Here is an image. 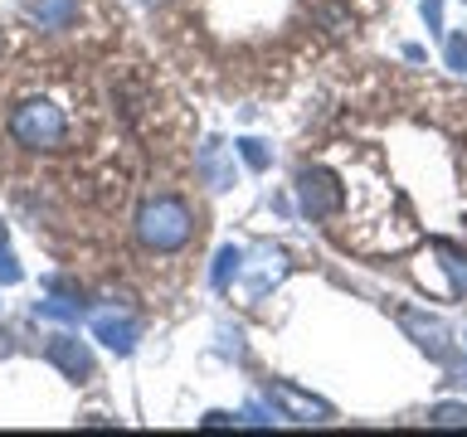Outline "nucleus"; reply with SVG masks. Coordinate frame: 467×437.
I'll list each match as a JSON object with an SVG mask.
<instances>
[{"instance_id":"obj_4","label":"nucleus","mask_w":467,"mask_h":437,"mask_svg":"<svg viewBox=\"0 0 467 437\" xmlns=\"http://www.w3.org/2000/svg\"><path fill=\"white\" fill-rule=\"evenodd\" d=\"M49 360H54L68 379H88V374H93V355H88L78 340H64V335H58V340H49Z\"/></svg>"},{"instance_id":"obj_11","label":"nucleus","mask_w":467,"mask_h":437,"mask_svg":"<svg viewBox=\"0 0 467 437\" xmlns=\"http://www.w3.org/2000/svg\"><path fill=\"white\" fill-rule=\"evenodd\" d=\"M0 350H5V335H0Z\"/></svg>"},{"instance_id":"obj_10","label":"nucleus","mask_w":467,"mask_h":437,"mask_svg":"<svg viewBox=\"0 0 467 437\" xmlns=\"http://www.w3.org/2000/svg\"><path fill=\"white\" fill-rule=\"evenodd\" d=\"M433 422H443V428H452V422H467V408L448 403V408H438V413H433Z\"/></svg>"},{"instance_id":"obj_8","label":"nucleus","mask_w":467,"mask_h":437,"mask_svg":"<svg viewBox=\"0 0 467 437\" xmlns=\"http://www.w3.org/2000/svg\"><path fill=\"white\" fill-rule=\"evenodd\" d=\"M0 282H20V268H15V258H10V248L5 243H0Z\"/></svg>"},{"instance_id":"obj_5","label":"nucleus","mask_w":467,"mask_h":437,"mask_svg":"<svg viewBox=\"0 0 467 437\" xmlns=\"http://www.w3.org/2000/svg\"><path fill=\"white\" fill-rule=\"evenodd\" d=\"M29 15L39 20V29H68L73 15H78V5H73V0H35Z\"/></svg>"},{"instance_id":"obj_2","label":"nucleus","mask_w":467,"mask_h":437,"mask_svg":"<svg viewBox=\"0 0 467 437\" xmlns=\"http://www.w3.org/2000/svg\"><path fill=\"white\" fill-rule=\"evenodd\" d=\"M10 131H15V141L29 146V151H58V146L68 141V122H64V112L54 107V102H25V107H15L10 117Z\"/></svg>"},{"instance_id":"obj_6","label":"nucleus","mask_w":467,"mask_h":437,"mask_svg":"<svg viewBox=\"0 0 467 437\" xmlns=\"http://www.w3.org/2000/svg\"><path fill=\"white\" fill-rule=\"evenodd\" d=\"M277 399H283V403L292 408V413H302L306 422H312V418H327V408L312 403V399H302V393H292V389H277Z\"/></svg>"},{"instance_id":"obj_1","label":"nucleus","mask_w":467,"mask_h":437,"mask_svg":"<svg viewBox=\"0 0 467 437\" xmlns=\"http://www.w3.org/2000/svg\"><path fill=\"white\" fill-rule=\"evenodd\" d=\"M190 233H195V214H190L181 199H171V195L151 199V204H146V209L137 214V239H141L146 248H156V253L185 248Z\"/></svg>"},{"instance_id":"obj_12","label":"nucleus","mask_w":467,"mask_h":437,"mask_svg":"<svg viewBox=\"0 0 467 437\" xmlns=\"http://www.w3.org/2000/svg\"><path fill=\"white\" fill-rule=\"evenodd\" d=\"M146 5H151V0H146Z\"/></svg>"},{"instance_id":"obj_7","label":"nucleus","mask_w":467,"mask_h":437,"mask_svg":"<svg viewBox=\"0 0 467 437\" xmlns=\"http://www.w3.org/2000/svg\"><path fill=\"white\" fill-rule=\"evenodd\" d=\"M98 335H102L112 350H131V326H127V320H102Z\"/></svg>"},{"instance_id":"obj_3","label":"nucleus","mask_w":467,"mask_h":437,"mask_svg":"<svg viewBox=\"0 0 467 437\" xmlns=\"http://www.w3.org/2000/svg\"><path fill=\"white\" fill-rule=\"evenodd\" d=\"M297 189H302L306 214H317V218H327V214L336 209V199H341V189H336V180H331V175H321V170H302Z\"/></svg>"},{"instance_id":"obj_9","label":"nucleus","mask_w":467,"mask_h":437,"mask_svg":"<svg viewBox=\"0 0 467 437\" xmlns=\"http://www.w3.org/2000/svg\"><path fill=\"white\" fill-rule=\"evenodd\" d=\"M448 64L458 68V73H467V39H462V35H458V39L448 44Z\"/></svg>"}]
</instances>
